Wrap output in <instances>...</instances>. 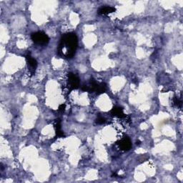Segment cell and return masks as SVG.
<instances>
[{
	"mask_svg": "<svg viewBox=\"0 0 183 183\" xmlns=\"http://www.w3.org/2000/svg\"><path fill=\"white\" fill-rule=\"evenodd\" d=\"M78 45L76 34L70 32L63 34L57 47V54L62 58L71 59L75 54Z\"/></svg>",
	"mask_w": 183,
	"mask_h": 183,
	"instance_id": "1",
	"label": "cell"
},
{
	"mask_svg": "<svg viewBox=\"0 0 183 183\" xmlns=\"http://www.w3.org/2000/svg\"><path fill=\"white\" fill-rule=\"evenodd\" d=\"M31 38L35 44L39 45H46L49 42V36L43 32H36L32 33Z\"/></svg>",
	"mask_w": 183,
	"mask_h": 183,
	"instance_id": "2",
	"label": "cell"
},
{
	"mask_svg": "<svg viewBox=\"0 0 183 183\" xmlns=\"http://www.w3.org/2000/svg\"><path fill=\"white\" fill-rule=\"evenodd\" d=\"M67 85L70 90H76L79 86V79L73 73H69L67 75Z\"/></svg>",
	"mask_w": 183,
	"mask_h": 183,
	"instance_id": "3",
	"label": "cell"
},
{
	"mask_svg": "<svg viewBox=\"0 0 183 183\" xmlns=\"http://www.w3.org/2000/svg\"><path fill=\"white\" fill-rule=\"evenodd\" d=\"M26 61L28 66L29 72H31L32 74H33L35 72V70L37 67V62L35 59H34L30 55V54H27L26 56Z\"/></svg>",
	"mask_w": 183,
	"mask_h": 183,
	"instance_id": "4",
	"label": "cell"
},
{
	"mask_svg": "<svg viewBox=\"0 0 183 183\" xmlns=\"http://www.w3.org/2000/svg\"><path fill=\"white\" fill-rule=\"evenodd\" d=\"M117 145L120 150L123 151H128L132 147V143L127 137H125L118 142Z\"/></svg>",
	"mask_w": 183,
	"mask_h": 183,
	"instance_id": "5",
	"label": "cell"
},
{
	"mask_svg": "<svg viewBox=\"0 0 183 183\" xmlns=\"http://www.w3.org/2000/svg\"><path fill=\"white\" fill-rule=\"evenodd\" d=\"M110 114L112 116L117 117H125L124 113H123V109L120 107H114L110 111Z\"/></svg>",
	"mask_w": 183,
	"mask_h": 183,
	"instance_id": "6",
	"label": "cell"
},
{
	"mask_svg": "<svg viewBox=\"0 0 183 183\" xmlns=\"http://www.w3.org/2000/svg\"><path fill=\"white\" fill-rule=\"evenodd\" d=\"M116 11V9L113 6H102L98 10V14L100 15H108L109 13H113Z\"/></svg>",
	"mask_w": 183,
	"mask_h": 183,
	"instance_id": "7",
	"label": "cell"
},
{
	"mask_svg": "<svg viewBox=\"0 0 183 183\" xmlns=\"http://www.w3.org/2000/svg\"><path fill=\"white\" fill-rule=\"evenodd\" d=\"M54 128H55L56 131V135L58 137H65L64 132L62 131L61 129V122L59 120H57L54 125Z\"/></svg>",
	"mask_w": 183,
	"mask_h": 183,
	"instance_id": "8",
	"label": "cell"
},
{
	"mask_svg": "<svg viewBox=\"0 0 183 183\" xmlns=\"http://www.w3.org/2000/svg\"><path fill=\"white\" fill-rule=\"evenodd\" d=\"M107 89V85L106 84L104 83H99V85L97 87V90H96L95 92L98 94V95H100V94L104 93L105 91H106Z\"/></svg>",
	"mask_w": 183,
	"mask_h": 183,
	"instance_id": "9",
	"label": "cell"
},
{
	"mask_svg": "<svg viewBox=\"0 0 183 183\" xmlns=\"http://www.w3.org/2000/svg\"><path fill=\"white\" fill-rule=\"evenodd\" d=\"M173 103L174 104H175V105H176V106L177 107H181V105H182V102H181V100H180L179 99H178L177 97H175L174 98V100H173Z\"/></svg>",
	"mask_w": 183,
	"mask_h": 183,
	"instance_id": "10",
	"label": "cell"
},
{
	"mask_svg": "<svg viewBox=\"0 0 183 183\" xmlns=\"http://www.w3.org/2000/svg\"><path fill=\"white\" fill-rule=\"evenodd\" d=\"M105 122V119L102 117H99L97 120H96V123L97 125H102Z\"/></svg>",
	"mask_w": 183,
	"mask_h": 183,
	"instance_id": "11",
	"label": "cell"
},
{
	"mask_svg": "<svg viewBox=\"0 0 183 183\" xmlns=\"http://www.w3.org/2000/svg\"><path fill=\"white\" fill-rule=\"evenodd\" d=\"M65 104H61V105H59V111H60V112H64L65 111Z\"/></svg>",
	"mask_w": 183,
	"mask_h": 183,
	"instance_id": "12",
	"label": "cell"
}]
</instances>
